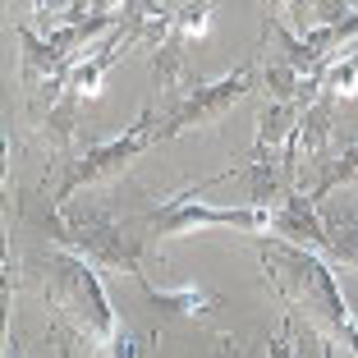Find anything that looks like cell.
I'll list each match as a JSON object with an SVG mask.
<instances>
[{
	"label": "cell",
	"instance_id": "6da1fadb",
	"mask_svg": "<svg viewBox=\"0 0 358 358\" xmlns=\"http://www.w3.org/2000/svg\"><path fill=\"white\" fill-rule=\"evenodd\" d=\"M257 257H262V271L271 280V289L280 294V303L294 317H308V327L322 340L345 345L358 358V317L340 294L327 257L285 239H257Z\"/></svg>",
	"mask_w": 358,
	"mask_h": 358
},
{
	"label": "cell",
	"instance_id": "7a4b0ae2",
	"mask_svg": "<svg viewBox=\"0 0 358 358\" xmlns=\"http://www.w3.org/2000/svg\"><path fill=\"white\" fill-rule=\"evenodd\" d=\"M46 234L55 248L83 257L96 271H120V275H143V253H148V230L143 225L115 221L110 207H51L46 211Z\"/></svg>",
	"mask_w": 358,
	"mask_h": 358
},
{
	"label": "cell",
	"instance_id": "3957f363",
	"mask_svg": "<svg viewBox=\"0 0 358 358\" xmlns=\"http://www.w3.org/2000/svg\"><path fill=\"white\" fill-rule=\"evenodd\" d=\"M42 294H46V313L69 327L78 340L106 349L110 336L120 331L115 322V308L106 299V285H101V271L87 266L83 257L64 253V248H51L42 262Z\"/></svg>",
	"mask_w": 358,
	"mask_h": 358
},
{
	"label": "cell",
	"instance_id": "277c9868",
	"mask_svg": "<svg viewBox=\"0 0 358 358\" xmlns=\"http://www.w3.org/2000/svg\"><path fill=\"white\" fill-rule=\"evenodd\" d=\"M221 179H234V166L221 170V175H211V179H202L198 189H184V193H175V198H166L157 211H148V216H143L148 239L161 243V239H184V234H207V230H243V234L271 230L275 211L248 207V202H243V207H211V202L198 198L202 189L221 184Z\"/></svg>",
	"mask_w": 358,
	"mask_h": 358
},
{
	"label": "cell",
	"instance_id": "5b68a950",
	"mask_svg": "<svg viewBox=\"0 0 358 358\" xmlns=\"http://www.w3.org/2000/svg\"><path fill=\"white\" fill-rule=\"evenodd\" d=\"M148 148H157V115H152V106H143L134 124H124V134L106 138V143H92L87 152L60 161V175H55V189H51V207H69L74 193L92 189L101 179L124 175Z\"/></svg>",
	"mask_w": 358,
	"mask_h": 358
},
{
	"label": "cell",
	"instance_id": "8992f818",
	"mask_svg": "<svg viewBox=\"0 0 358 358\" xmlns=\"http://www.w3.org/2000/svg\"><path fill=\"white\" fill-rule=\"evenodd\" d=\"M257 83V60L239 64V69H230L225 78H211V83H198L189 87L184 96H175V101L166 106V115L157 120V143H170V138L189 134V129H207L216 124V120L230 110L239 96H248Z\"/></svg>",
	"mask_w": 358,
	"mask_h": 358
},
{
	"label": "cell",
	"instance_id": "52a82bcc",
	"mask_svg": "<svg viewBox=\"0 0 358 358\" xmlns=\"http://www.w3.org/2000/svg\"><path fill=\"white\" fill-rule=\"evenodd\" d=\"M138 289L148 299V308L161 317V322H211L216 308H221V294L207 289V285H179V289H157L148 275H138Z\"/></svg>",
	"mask_w": 358,
	"mask_h": 358
},
{
	"label": "cell",
	"instance_id": "ba28073f",
	"mask_svg": "<svg viewBox=\"0 0 358 358\" xmlns=\"http://www.w3.org/2000/svg\"><path fill=\"white\" fill-rule=\"evenodd\" d=\"M271 239H285V243H299V248L322 253V243H327L322 207H317L303 189H294L285 198V207H275V216H271Z\"/></svg>",
	"mask_w": 358,
	"mask_h": 358
},
{
	"label": "cell",
	"instance_id": "9c48e42d",
	"mask_svg": "<svg viewBox=\"0 0 358 358\" xmlns=\"http://www.w3.org/2000/svg\"><path fill=\"white\" fill-rule=\"evenodd\" d=\"M322 225H327V243L322 257L358 271V207H322Z\"/></svg>",
	"mask_w": 358,
	"mask_h": 358
},
{
	"label": "cell",
	"instance_id": "30bf717a",
	"mask_svg": "<svg viewBox=\"0 0 358 358\" xmlns=\"http://www.w3.org/2000/svg\"><path fill=\"white\" fill-rule=\"evenodd\" d=\"M345 184H358V143H349L340 157H331V161H317L313 166V184H308V198L317 202V207H327V198L336 189H345Z\"/></svg>",
	"mask_w": 358,
	"mask_h": 358
},
{
	"label": "cell",
	"instance_id": "8fae6325",
	"mask_svg": "<svg viewBox=\"0 0 358 358\" xmlns=\"http://www.w3.org/2000/svg\"><path fill=\"white\" fill-rule=\"evenodd\" d=\"M78 115H83V96L64 92V83H60V92H55L51 106L42 110V138L51 148H69V138H74V129H78Z\"/></svg>",
	"mask_w": 358,
	"mask_h": 358
},
{
	"label": "cell",
	"instance_id": "7c38bea8",
	"mask_svg": "<svg viewBox=\"0 0 358 358\" xmlns=\"http://www.w3.org/2000/svg\"><path fill=\"white\" fill-rule=\"evenodd\" d=\"M106 358H152V331H134L120 322V331L110 336V345L101 349Z\"/></svg>",
	"mask_w": 358,
	"mask_h": 358
},
{
	"label": "cell",
	"instance_id": "4fadbf2b",
	"mask_svg": "<svg viewBox=\"0 0 358 358\" xmlns=\"http://www.w3.org/2000/svg\"><path fill=\"white\" fill-rule=\"evenodd\" d=\"M207 19H211V5H179L175 10V37L179 42H193V37H202L207 32Z\"/></svg>",
	"mask_w": 358,
	"mask_h": 358
},
{
	"label": "cell",
	"instance_id": "5bb4252c",
	"mask_svg": "<svg viewBox=\"0 0 358 358\" xmlns=\"http://www.w3.org/2000/svg\"><path fill=\"white\" fill-rule=\"evenodd\" d=\"M225 358H230V354H225ZM234 358H239V354H234Z\"/></svg>",
	"mask_w": 358,
	"mask_h": 358
}]
</instances>
